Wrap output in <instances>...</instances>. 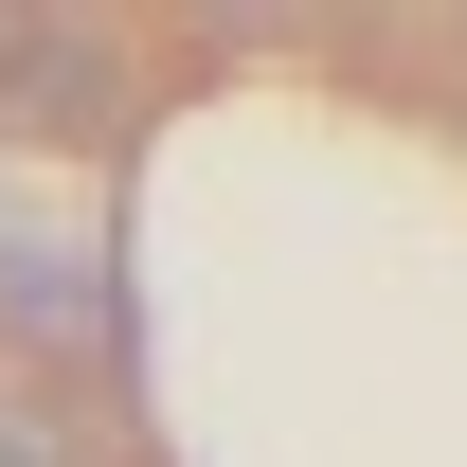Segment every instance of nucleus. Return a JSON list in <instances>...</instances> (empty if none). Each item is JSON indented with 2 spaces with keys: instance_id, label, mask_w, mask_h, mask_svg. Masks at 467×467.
<instances>
[{
  "instance_id": "1",
  "label": "nucleus",
  "mask_w": 467,
  "mask_h": 467,
  "mask_svg": "<svg viewBox=\"0 0 467 467\" xmlns=\"http://www.w3.org/2000/svg\"><path fill=\"white\" fill-rule=\"evenodd\" d=\"M0 324H36L72 359H126V288H109V216L72 180H18L0 162Z\"/></svg>"
},
{
  "instance_id": "2",
  "label": "nucleus",
  "mask_w": 467,
  "mask_h": 467,
  "mask_svg": "<svg viewBox=\"0 0 467 467\" xmlns=\"http://www.w3.org/2000/svg\"><path fill=\"white\" fill-rule=\"evenodd\" d=\"M55 55H90V36H55V18H0V90H18V109H55Z\"/></svg>"
},
{
  "instance_id": "3",
  "label": "nucleus",
  "mask_w": 467,
  "mask_h": 467,
  "mask_svg": "<svg viewBox=\"0 0 467 467\" xmlns=\"http://www.w3.org/2000/svg\"><path fill=\"white\" fill-rule=\"evenodd\" d=\"M0 467H55V450H36V431H18V413H0Z\"/></svg>"
}]
</instances>
